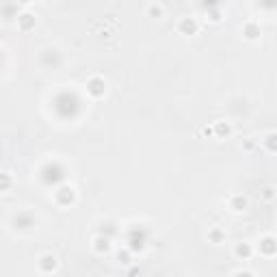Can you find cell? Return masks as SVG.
Segmentation results:
<instances>
[{
	"instance_id": "cell-7",
	"label": "cell",
	"mask_w": 277,
	"mask_h": 277,
	"mask_svg": "<svg viewBox=\"0 0 277 277\" xmlns=\"http://www.w3.org/2000/svg\"><path fill=\"white\" fill-rule=\"evenodd\" d=\"M260 35H262V28H260L258 22L247 20L245 24H243V37L247 41H256V39H260Z\"/></svg>"
},
{
	"instance_id": "cell-8",
	"label": "cell",
	"mask_w": 277,
	"mask_h": 277,
	"mask_svg": "<svg viewBox=\"0 0 277 277\" xmlns=\"http://www.w3.org/2000/svg\"><path fill=\"white\" fill-rule=\"evenodd\" d=\"M91 247H93V251H96L98 256H106V253L111 251V238L104 236V234H98L96 238H93Z\"/></svg>"
},
{
	"instance_id": "cell-22",
	"label": "cell",
	"mask_w": 277,
	"mask_h": 277,
	"mask_svg": "<svg viewBox=\"0 0 277 277\" xmlns=\"http://www.w3.org/2000/svg\"><path fill=\"white\" fill-rule=\"evenodd\" d=\"M18 3H22V5H31L33 0H18Z\"/></svg>"
},
{
	"instance_id": "cell-10",
	"label": "cell",
	"mask_w": 277,
	"mask_h": 277,
	"mask_svg": "<svg viewBox=\"0 0 277 277\" xmlns=\"http://www.w3.org/2000/svg\"><path fill=\"white\" fill-rule=\"evenodd\" d=\"M260 253L262 256H266V258H273L275 253H277V240L275 236H264L260 240Z\"/></svg>"
},
{
	"instance_id": "cell-6",
	"label": "cell",
	"mask_w": 277,
	"mask_h": 277,
	"mask_svg": "<svg viewBox=\"0 0 277 277\" xmlns=\"http://www.w3.org/2000/svg\"><path fill=\"white\" fill-rule=\"evenodd\" d=\"M228 208L232 210V213H245V210L249 208V199H247L243 193H234L228 199Z\"/></svg>"
},
{
	"instance_id": "cell-18",
	"label": "cell",
	"mask_w": 277,
	"mask_h": 277,
	"mask_svg": "<svg viewBox=\"0 0 277 277\" xmlns=\"http://www.w3.org/2000/svg\"><path fill=\"white\" fill-rule=\"evenodd\" d=\"M262 195H264V199H273L275 188H273V186H266V188H264V193H262Z\"/></svg>"
},
{
	"instance_id": "cell-12",
	"label": "cell",
	"mask_w": 277,
	"mask_h": 277,
	"mask_svg": "<svg viewBox=\"0 0 277 277\" xmlns=\"http://www.w3.org/2000/svg\"><path fill=\"white\" fill-rule=\"evenodd\" d=\"M208 240L215 245H221L225 243V230L223 228H210L208 230Z\"/></svg>"
},
{
	"instance_id": "cell-1",
	"label": "cell",
	"mask_w": 277,
	"mask_h": 277,
	"mask_svg": "<svg viewBox=\"0 0 277 277\" xmlns=\"http://www.w3.org/2000/svg\"><path fill=\"white\" fill-rule=\"evenodd\" d=\"M54 201H56V206H61V208L74 206V203H76V188L72 186V184L59 186L54 191Z\"/></svg>"
},
{
	"instance_id": "cell-4",
	"label": "cell",
	"mask_w": 277,
	"mask_h": 277,
	"mask_svg": "<svg viewBox=\"0 0 277 277\" xmlns=\"http://www.w3.org/2000/svg\"><path fill=\"white\" fill-rule=\"evenodd\" d=\"M37 268L41 273H54L59 268V260H56L54 253H41L37 258Z\"/></svg>"
},
{
	"instance_id": "cell-21",
	"label": "cell",
	"mask_w": 277,
	"mask_h": 277,
	"mask_svg": "<svg viewBox=\"0 0 277 277\" xmlns=\"http://www.w3.org/2000/svg\"><path fill=\"white\" fill-rule=\"evenodd\" d=\"M210 20H213V22H219V20H221V18H219V11H213V13H210Z\"/></svg>"
},
{
	"instance_id": "cell-2",
	"label": "cell",
	"mask_w": 277,
	"mask_h": 277,
	"mask_svg": "<svg viewBox=\"0 0 277 277\" xmlns=\"http://www.w3.org/2000/svg\"><path fill=\"white\" fill-rule=\"evenodd\" d=\"M176 28H178V33H180V35H184V37H193V35H197V33H199V24H197V20L191 18V16L180 18Z\"/></svg>"
},
{
	"instance_id": "cell-3",
	"label": "cell",
	"mask_w": 277,
	"mask_h": 277,
	"mask_svg": "<svg viewBox=\"0 0 277 277\" xmlns=\"http://www.w3.org/2000/svg\"><path fill=\"white\" fill-rule=\"evenodd\" d=\"M87 93H89L91 98H104L106 93V80L102 76H91L89 80H87Z\"/></svg>"
},
{
	"instance_id": "cell-17",
	"label": "cell",
	"mask_w": 277,
	"mask_h": 277,
	"mask_svg": "<svg viewBox=\"0 0 277 277\" xmlns=\"http://www.w3.org/2000/svg\"><path fill=\"white\" fill-rule=\"evenodd\" d=\"M117 260L121 262V264H130V262H132V256H130V249H119V251H117Z\"/></svg>"
},
{
	"instance_id": "cell-14",
	"label": "cell",
	"mask_w": 277,
	"mask_h": 277,
	"mask_svg": "<svg viewBox=\"0 0 277 277\" xmlns=\"http://www.w3.org/2000/svg\"><path fill=\"white\" fill-rule=\"evenodd\" d=\"M148 18H152V20H160V18H165V7H163V5H158V3L150 5V7H148Z\"/></svg>"
},
{
	"instance_id": "cell-13",
	"label": "cell",
	"mask_w": 277,
	"mask_h": 277,
	"mask_svg": "<svg viewBox=\"0 0 277 277\" xmlns=\"http://www.w3.org/2000/svg\"><path fill=\"white\" fill-rule=\"evenodd\" d=\"M11 188H13V178H11V173L0 171V193H7V191H11Z\"/></svg>"
},
{
	"instance_id": "cell-5",
	"label": "cell",
	"mask_w": 277,
	"mask_h": 277,
	"mask_svg": "<svg viewBox=\"0 0 277 277\" xmlns=\"http://www.w3.org/2000/svg\"><path fill=\"white\" fill-rule=\"evenodd\" d=\"M35 26H37V18H35V13L22 11L20 16H18V31L31 33V31H35Z\"/></svg>"
},
{
	"instance_id": "cell-15",
	"label": "cell",
	"mask_w": 277,
	"mask_h": 277,
	"mask_svg": "<svg viewBox=\"0 0 277 277\" xmlns=\"http://www.w3.org/2000/svg\"><path fill=\"white\" fill-rule=\"evenodd\" d=\"M16 223H20L18 228H31V225H33L35 221H33V217H31V215H26V213H20V215L16 217Z\"/></svg>"
},
{
	"instance_id": "cell-20",
	"label": "cell",
	"mask_w": 277,
	"mask_h": 277,
	"mask_svg": "<svg viewBox=\"0 0 277 277\" xmlns=\"http://www.w3.org/2000/svg\"><path fill=\"white\" fill-rule=\"evenodd\" d=\"M203 134H206V136H213V126H206V128H203Z\"/></svg>"
},
{
	"instance_id": "cell-9",
	"label": "cell",
	"mask_w": 277,
	"mask_h": 277,
	"mask_svg": "<svg viewBox=\"0 0 277 277\" xmlns=\"http://www.w3.org/2000/svg\"><path fill=\"white\" fill-rule=\"evenodd\" d=\"M213 136L215 138H228L232 136V123L225 119H219L213 123Z\"/></svg>"
},
{
	"instance_id": "cell-19",
	"label": "cell",
	"mask_w": 277,
	"mask_h": 277,
	"mask_svg": "<svg viewBox=\"0 0 277 277\" xmlns=\"http://www.w3.org/2000/svg\"><path fill=\"white\" fill-rule=\"evenodd\" d=\"M234 275H247V277H251L253 271H234Z\"/></svg>"
},
{
	"instance_id": "cell-11",
	"label": "cell",
	"mask_w": 277,
	"mask_h": 277,
	"mask_svg": "<svg viewBox=\"0 0 277 277\" xmlns=\"http://www.w3.org/2000/svg\"><path fill=\"white\" fill-rule=\"evenodd\" d=\"M234 256H236V260H249V258L253 256V247H251V243H245V240L236 243V247H234Z\"/></svg>"
},
{
	"instance_id": "cell-16",
	"label": "cell",
	"mask_w": 277,
	"mask_h": 277,
	"mask_svg": "<svg viewBox=\"0 0 277 277\" xmlns=\"http://www.w3.org/2000/svg\"><path fill=\"white\" fill-rule=\"evenodd\" d=\"M264 145H266V150L271 152V154L277 150V145H275V132H268V134L264 136Z\"/></svg>"
}]
</instances>
